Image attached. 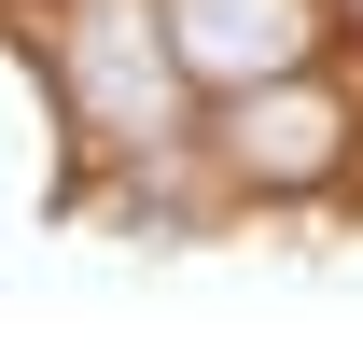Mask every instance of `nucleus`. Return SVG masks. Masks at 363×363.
<instances>
[{
  "instance_id": "7ed1b4c3",
  "label": "nucleus",
  "mask_w": 363,
  "mask_h": 363,
  "mask_svg": "<svg viewBox=\"0 0 363 363\" xmlns=\"http://www.w3.org/2000/svg\"><path fill=\"white\" fill-rule=\"evenodd\" d=\"M168 43L196 84H279V70H308L321 43V0H168Z\"/></svg>"
},
{
  "instance_id": "f257e3e1",
  "label": "nucleus",
  "mask_w": 363,
  "mask_h": 363,
  "mask_svg": "<svg viewBox=\"0 0 363 363\" xmlns=\"http://www.w3.org/2000/svg\"><path fill=\"white\" fill-rule=\"evenodd\" d=\"M56 84H70V112H84L98 140L154 154L196 70H182V43H168V0H70V28H56Z\"/></svg>"
},
{
  "instance_id": "f03ea898",
  "label": "nucleus",
  "mask_w": 363,
  "mask_h": 363,
  "mask_svg": "<svg viewBox=\"0 0 363 363\" xmlns=\"http://www.w3.org/2000/svg\"><path fill=\"white\" fill-rule=\"evenodd\" d=\"M335 154H350V98L321 84V70L238 84V112H224V168L252 182V196H308V182H335Z\"/></svg>"
},
{
  "instance_id": "20e7f679",
  "label": "nucleus",
  "mask_w": 363,
  "mask_h": 363,
  "mask_svg": "<svg viewBox=\"0 0 363 363\" xmlns=\"http://www.w3.org/2000/svg\"><path fill=\"white\" fill-rule=\"evenodd\" d=\"M350 14H363V0H350Z\"/></svg>"
}]
</instances>
